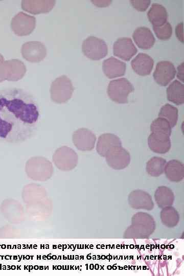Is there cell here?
Listing matches in <instances>:
<instances>
[{"mask_svg":"<svg viewBox=\"0 0 184 276\" xmlns=\"http://www.w3.org/2000/svg\"><path fill=\"white\" fill-rule=\"evenodd\" d=\"M39 119V106L30 93L15 87L0 89V141H27L35 133Z\"/></svg>","mask_w":184,"mask_h":276,"instance_id":"obj_1","label":"cell"},{"mask_svg":"<svg viewBox=\"0 0 184 276\" xmlns=\"http://www.w3.org/2000/svg\"><path fill=\"white\" fill-rule=\"evenodd\" d=\"M155 228L153 218L145 213H137L132 218V224L126 230V238H145L149 237Z\"/></svg>","mask_w":184,"mask_h":276,"instance_id":"obj_2","label":"cell"},{"mask_svg":"<svg viewBox=\"0 0 184 276\" xmlns=\"http://www.w3.org/2000/svg\"><path fill=\"white\" fill-rule=\"evenodd\" d=\"M26 71L22 61L18 59L5 60L0 53V83L5 80L17 81L24 76Z\"/></svg>","mask_w":184,"mask_h":276,"instance_id":"obj_3","label":"cell"},{"mask_svg":"<svg viewBox=\"0 0 184 276\" xmlns=\"http://www.w3.org/2000/svg\"><path fill=\"white\" fill-rule=\"evenodd\" d=\"M74 87L71 79L65 75L56 78L51 85V98L57 103L66 102L71 99Z\"/></svg>","mask_w":184,"mask_h":276,"instance_id":"obj_4","label":"cell"},{"mask_svg":"<svg viewBox=\"0 0 184 276\" xmlns=\"http://www.w3.org/2000/svg\"><path fill=\"white\" fill-rule=\"evenodd\" d=\"M134 90L131 82L125 78L111 80L107 87V94L113 101L120 104L127 103L128 97Z\"/></svg>","mask_w":184,"mask_h":276,"instance_id":"obj_5","label":"cell"},{"mask_svg":"<svg viewBox=\"0 0 184 276\" xmlns=\"http://www.w3.org/2000/svg\"><path fill=\"white\" fill-rule=\"evenodd\" d=\"M32 158L26 165V172L32 179L45 180L52 175V166L48 160L41 157Z\"/></svg>","mask_w":184,"mask_h":276,"instance_id":"obj_6","label":"cell"},{"mask_svg":"<svg viewBox=\"0 0 184 276\" xmlns=\"http://www.w3.org/2000/svg\"><path fill=\"white\" fill-rule=\"evenodd\" d=\"M82 51L87 58L98 60L107 55L108 48L106 43L103 39L90 36L83 40Z\"/></svg>","mask_w":184,"mask_h":276,"instance_id":"obj_7","label":"cell"},{"mask_svg":"<svg viewBox=\"0 0 184 276\" xmlns=\"http://www.w3.org/2000/svg\"><path fill=\"white\" fill-rule=\"evenodd\" d=\"M36 26V18L23 12H19L12 19L11 28L13 32L19 36L31 34Z\"/></svg>","mask_w":184,"mask_h":276,"instance_id":"obj_8","label":"cell"},{"mask_svg":"<svg viewBox=\"0 0 184 276\" xmlns=\"http://www.w3.org/2000/svg\"><path fill=\"white\" fill-rule=\"evenodd\" d=\"M53 159L59 169L69 171L74 169L78 163V156L71 148L62 147L55 152Z\"/></svg>","mask_w":184,"mask_h":276,"instance_id":"obj_9","label":"cell"},{"mask_svg":"<svg viewBox=\"0 0 184 276\" xmlns=\"http://www.w3.org/2000/svg\"><path fill=\"white\" fill-rule=\"evenodd\" d=\"M105 157L109 166L116 170L124 169L130 162L129 153L122 146L111 148L107 152Z\"/></svg>","mask_w":184,"mask_h":276,"instance_id":"obj_10","label":"cell"},{"mask_svg":"<svg viewBox=\"0 0 184 276\" xmlns=\"http://www.w3.org/2000/svg\"><path fill=\"white\" fill-rule=\"evenodd\" d=\"M21 52L22 57L31 62H38L47 56V48L40 41H30L21 46Z\"/></svg>","mask_w":184,"mask_h":276,"instance_id":"obj_11","label":"cell"},{"mask_svg":"<svg viewBox=\"0 0 184 276\" xmlns=\"http://www.w3.org/2000/svg\"><path fill=\"white\" fill-rule=\"evenodd\" d=\"M176 73L175 67L171 62L160 61L156 64L153 76L157 84L165 86L174 79Z\"/></svg>","mask_w":184,"mask_h":276,"instance_id":"obj_12","label":"cell"},{"mask_svg":"<svg viewBox=\"0 0 184 276\" xmlns=\"http://www.w3.org/2000/svg\"><path fill=\"white\" fill-rule=\"evenodd\" d=\"M72 140L76 147L81 151H90L95 147V134L87 128H82L73 134Z\"/></svg>","mask_w":184,"mask_h":276,"instance_id":"obj_13","label":"cell"},{"mask_svg":"<svg viewBox=\"0 0 184 276\" xmlns=\"http://www.w3.org/2000/svg\"><path fill=\"white\" fill-rule=\"evenodd\" d=\"M137 51L132 40L129 37L119 38L113 45L114 55L125 61H129Z\"/></svg>","mask_w":184,"mask_h":276,"instance_id":"obj_14","label":"cell"},{"mask_svg":"<svg viewBox=\"0 0 184 276\" xmlns=\"http://www.w3.org/2000/svg\"><path fill=\"white\" fill-rule=\"evenodd\" d=\"M128 202L130 206L135 209L151 210L154 208L151 196L141 190L132 191L128 196Z\"/></svg>","mask_w":184,"mask_h":276,"instance_id":"obj_15","label":"cell"},{"mask_svg":"<svg viewBox=\"0 0 184 276\" xmlns=\"http://www.w3.org/2000/svg\"><path fill=\"white\" fill-rule=\"evenodd\" d=\"M150 149L154 152L164 154L171 148L170 136L162 133L151 132L148 139Z\"/></svg>","mask_w":184,"mask_h":276,"instance_id":"obj_16","label":"cell"},{"mask_svg":"<svg viewBox=\"0 0 184 276\" xmlns=\"http://www.w3.org/2000/svg\"><path fill=\"white\" fill-rule=\"evenodd\" d=\"M131 67L140 76L148 75L151 72L154 60L149 55L140 53L132 60Z\"/></svg>","mask_w":184,"mask_h":276,"instance_id":"obj_17","label":"cell"},{"mask_svg":"<svg viewBox=\"0 0 184 276\" xmlns=\"http://www.w3.org/2000/svg\"><path fill=\"white\" fill-rule=\"evenodd\" d=\"M102 68L105 76L112 79L124 75L126 66L125 62L110 57L104 60Z\"/></svg>","mask_w":184,"mask_h":276,"instance_id":"obj_18","label":"cell"},{"mask_svg":"<svg viewBox=\"0 0 184 276\" xmlns=\"http://www.w3.org/2000/svg\"><path fill=\"white\" fill-rule=\"evenodd\" d=\"M55 3L56 2L53 0H24L21 2V6L24 10L37 14L50 12L54 8Z\"/></svg>","mask_w":184,"mask_h":276,"instance_id":"obj_19","label":"cell"},{"mask_svg":"<svg viewBox=\"0 0 184 276\" xmlns=\"http://www.w3.org/2000/svg\"><path fill=\"white\" fill-rule=\"evenodd\" d=\"M132 37L138 47L144 50L150 49L155 41L152 32L146 27L137 28L132 34Z\"/></svg>","mask_w":184,"mask_h":276,"instance_id":"obj_20","label":"cell"},{"mask_svg":"<svg viewBox=\"0 0 184 276\" xmlns=\"http://www.w3.org/2000/svg\"><path fill=\"white\" fill-rule=\"evenodd\" d=\"M122 146L120 139L112 133H104L98 138L97 144V151L100 155L105 157L111 148Z\"/></svg>","mask_w":184,"mask_h":276,"instance_id":"obj_21","label":"cell"},{"mask_svg":"<svg viewBox=\"0 0 184 276\" xmlns=\"http://www.w3.org/2000/svg\"><path fill=\"white\" fill-rule=\"evenodd\" d=\"M164 172L169 180L173 182H179L184 177V166L178 160H171L166 163Z\"/></svg>","mask_w":184,"mask_h":276,"instance_id":"obj_22","label":"cell"},{"mask_svg":"<svg viewBox=\"0 0 184 276\" xmlns=\"http://www.w3.org/2000/svg\"><path fill=\"white\" fill-rule=\"evenodd\" d=\"M147 16L153 26H159L167 21V11L163 5L158 3L152 4L147 12Z\"/></svg>","mask_w":184,"mask_h":276,"instance_id":"obj_23","label":"cell"},{"mask_svg":"<svg viewBox=\"0 0 184 276\" xmlns=\"http://www.w3.org/2000/svg\"><path fill=\"white\" fill-rule=\"evenodd\" d=\"M17 201L13 200H6L2 204V212L5 218L11 222H16L21 218V207L18 206Z\"/></svg>","mask_w":184,"mask_h":276,"instance_id":"obj_24","label":"cell"},{"mask_svg":"<svg viewBox=\"0 0 184 276\" xmlns=\"http://www.w3.org/2000/svg\"><path fill=\"white\" fill-rule=\"evenodd\" d=\"M167 99L177 105L184 103V85L177 80L173 81L166 90Z\"/></svg>","mask_w":184,"mask_h":276,"instance_id":"obj_25","label":"cell"},{"mask_svg":"<svg viewBox=\"0 0 184 276\" xmlns=\"http://www.w3.org/2000/svg\"><path fill=\"white\" fill-rule=\"evenodd\" d=\"M154 197L158 206L162 209L171 206L174 200L172 191L165 186L159 187L156 190Z\"/></svg>","mask_w":184,"mask_h":276,"instance_id":"obj_26","label":"cell"},{"mask_svg":"<svg viewBox=\"0 0 184 276\" xmlns=\"http://www.w3.org/2000/svg\"><path fill=\"white\" fill-rule=\"evenodd\" d=\"M166 164V160L162 157H153L146 164V171L152 176H159L164 172Z\"/></svg>","mask_w":184,"mask_h":276,"instance_id":"obj_27","label":"cell"},{"mask_svg":"<svg viewBox=\"0 0 184 276\" xmlns=\"http://www.w3.org/2000/svg\"><path fill=\"white\" fill-rule=\"evenodd\" d=\"M160 218L164 225L169 227L176 226L179 217L177 211L171 206L163 208L160 212Z\"/></svg>","mask_w":184,"mask_h":276,"instance_id":"obj_28","label":"cell"},{"mask_svg":"<svg viewBox=\"0 0 184 276\" xmlns=\"http://www.w3.org/2000/svg\"><path fill=\"white\" fill-rule=\"evenodd\" d=\"M158 117L165 119L169 122L171 127H174L178 120V109L176 107L167 103L160 108Z\"/></svg>","mask_w":184,"mask_h":276,"instance_id":"obj_29","label":"cell"},{"mask_svg":"<svg viewBox=\"0 0 184 276\" xmlns=\"http://www.w3.org/2000/svg\"><path fill=\"white\" fill-rule=\"evenodd\" d=\"M171 126L169 122L164 118L158 117L155 119L150 125L151 132L166 134L169 136L171 134Z\"/></svg>","mask_w":184,"mask_h":276,"instance_id":"obj_30","label":"cell"},{"mask_svg":"<svg viewBox=\"0 0 184 276\" xmlns=\"http://www.w3.org/2000/svg\"><path fill=\"white\" fill-rule=\"evenodd\" d=\"M153 29L157 37L161 40H167L172 34V27L168 21L159 26H153Z\"/></svg>","mask_w":184,"mask_h":276,"instance_id":"obj_31","label":"cell"},{"mask_svg":"<svg viewBox=\"0 0 184 276\" xmlns=\"http://www.w3.org/2000/svg\"><path fill=\"white\" fill-rule=\"evenodd\" d=\"M130 3L134 8L140 11H145L150 4L149 0H131Z\"/></svg>","mask_w":184,"mask_h":276,"instance_id":"obj_32","label":"cell"},{"mask_svg":"<svg viewBox=\"0 0 184 276\" xmlns=\"http://www.w3.org/2000/svg\"><path fill=\"white\" fill-rule=\"evenodd\" d=\"M183 22L177 25L175 27V34L178 39L183 42Z\"/></svg>","mask_w":184,"mask_h":276,"instance_id":"obj_33","label":"cell"},{"mask_svg":"<svg viewBox=\"0 0 184 276\" xmlns=\"http://www.w3.org/2000/svg\"><path fill=\"white\" fill-rule=\"evenodd\" d=\"M177 77L181 82H184V63L182 62L177 68Z\"/></svg>","mask_w":184,"mask_h":276,"instance_id":"obj_34","label":"cell"},{"mask_svg":"<svg viewBox=\"0 0 184 276\" xmlns=\"http://www.w3.org/2000/svg\"><path fill=\"white\" fill-rule=\"evenodd\" d=\"M94 4L98 7H105L110 5L111 1H92Z\"/></svg>","mask_w":184,"mask_h":276,"instance_id":"obj_35","label":"cell"}]
</instances>
